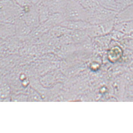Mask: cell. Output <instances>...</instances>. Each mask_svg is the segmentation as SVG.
<instances>
[{"label":"cell","mask_w":133,"mask_h":133,"mask_svg":"<svg viewBox=\"0 0 133 133\" xmlns=\"http://www.w3.org/2000/svg\"><path fill=\"white\" fill-rule=\"evenodd\" d=\"M23 14V8L14 0H1V22L14 23Z\"/></svg>","instance_id":"1"},{"label":"cell","mask_w":133,"mask_h":133,"mask_svg":"<svg viewBox=\"0 0 133 133\" xmlns=\"http://www.w3.org/2000/svg\"><path fill=\"white\" fill-rule=\"evenodd\" d=\"M67 21L83 20L88 21L89 11L84 9L78 2L68 0L65 9L63 12Z\"/></svg>","instance_id":"2"},{"label":"cell","mask_w":133,"mask_h":133,"mask_svg":"<svg viewBox=\"0 0 133 133\" xmlns=\"http://www.w3.org/2000/svg\"><path fill=\"white\" fill-rule=\"evenodd\" d=\"M88 21L92 25L100 24L115 19L118 12L109 10L99 5L94 9L89 11Z\"/></svg>","instance_id":"3"},{"label":"cell","mask_w":133,"mask_h":133,"mask_svg":"<svg viewBox=\"0 0 133 133\" xmlns=\"http://www.w3.org/2000/svg\"><path fill=\"white\" fill-rule=\"evenodd\" d=\"M21 18L29 26L34 29L41 24L37 5H32L23 8Z\"/></svg>","instance_id":"4"},{"label":"cell","mask_w":133,"mask_h":133,"mask_svg":"<svg viewBox=\"0 0 133 133\" xmlns=\"http://www.w3.org/2000/svg\"><path fill=\"white\" fill-rule=\"evenodd\" d=\"M68 0H43L42 3L47 6L51 14L63 13Z\"/></svg>","instance_id":"5"},{"label":"cell","mask_w":133,"mask_h":133,"mask_svg":"<svg viewBox=\"0 0 133 133\" xmlns=\"http://www.w3.org/2000/svg\"><path fill=\"white\" fill-rule=\"evenodd\" d=\"M15 36L18 37L23 38L29 36L32 33L34 29L29 26L21 17L16 21Z\"/></svg>","instance_id":"6"},{"label":"cell","mask_w":133,"mask_h":133,"mask_svg":"<svg viewBox=\"0 0 133 133\" xmlns=\"http://www.w3.org/2000/svg\"><path fill=\"white\" fill-rule=\"evenodd\" d=\"M89 22L86 21H67L62 23L61 26L66 27L71 31L86 30L91 25Z\"/></svg>","instance_id":"7"},{"label":"cell","mask_w":133,"mask_h":133,"mask_svg":"<svg viewBox=\"0 0 133 133\" xmlns=\"http://www.w3.org/2000/svg\"><path fill=\"white\" fill-rule=\"evenodd\" d=\"M63 13H52L51 14L48 20L43 25L48 30L51 29L55 26L60 25L66 21Z\"/></svg>","instance_id":"8"},{"label":"cell","mask_w":133,"mask_h":133,"mask_svg":"<svg viewBox=\"0 0 133 133\" xmlns=\"http://www.w3.org/2000/svg\"><path fill=\"white\" fill-rule=\"evenodd\" d=\"M15 26L14 23L1 22V38L4 39L15 36Z\"/></svg>","instance_id":"9"},{"label":"cell","mask_w":133,"mask_h":133,"mask_svg":"<svg viewBox=\"0 0 133 133\" xmlns=\"http://www.w3.org/2000/svg\"><path fill=\"white\" fill-rule=\"evenodd\" d=\"M133 21V4L118 12L115 19L116 23Z\"/></svg>","instance_id":"10"},{"label":"cell","mask_w":133,"mask_h":133,"mask_svg":"<svg viewBox=\"0 0 133 133\" xmlns=\"http://www.w3.org/2000/svg\"><path fill=\"white\" fill-rule=\"evenodd\" d=\"M114 30L119 31L125 35L133 32V21L116 23Z\"/></svg>","instance_id":"11"},{"label":"cell","mask_w":133,"mask_h":133,"mask_svg":"<svg viewBox=\"0 0 133 133\" xmlns=\"http://www.w3.org/2000/svg\"><path fill=\"white\" fill-rule=\"evenodd\" d=\"M123 54V50L121 47L119 45H115L109 50L108 57L110 61L115 62L122 58Z\"/></svg>","instance_id":"12"},{"label":"cell","mask_w":133,"mask_h":133,"mask_svg":"<svg viewBox=\"0 0 133 133\" xmlns=\"http://www.w3.org/2000/svg\"><path fill=\"white\" fill-rule=\"evenodd\" d=\"M73 42L80 44L89 38L86 30L72 31L70 34Z\"/></svg>","instance_id":"13"},{"label":"cell","mask_w":133,"mask_h":133,"mask_svg":"<svg viewBox=\"0 0 133 133\" xmlns=\"http://www.w3.org/2000/svg\"><path fill=\"white\" fill-rule=\"evenodd\" d=\"M39 12V20L41 24L46 22L48 20L51 13L47 6L45 5L42 2L37 5Z\"/></svg>","instance_id":"14"},{"label":"cell","mask_w":133,"mask_h":133,"mask_svg":"<svg viewBox=\"0 0 133 133\" xmlns=\"http://www.w3.org/2000/svg\"><path fill=\"white\" fill-rule=\"evenodd\" d=\"M72 31L66 27L58 25L55 26L50 30L51 35L54 37H60L65 34H70Z\"/></svg>","instance_id":"15"},{"label":"cell","mask_w":133,"mask_h":133,"mask_svg":"<svg viewBox=\"0 0 133 133\" xmlns=\"http://www.w3.org/2000/svg\"><path fill=\"white\" fill-rule=\"evenodd\" d=\"M100 5L109 10L118 13L117 0H99L98 1Z\"/></svg>","instance_id":"16"},{"label":"cell","mask_w":133,"mask_h":133,"mask_svg":"<svg viewBox=\"0 0 133 133\" xmlns=\"http://www.w3.org/2000/svg\"><path fill=\"white\" fill-rule=\"evenodd\" d=\"M78 3L84 9L91 11L99 5L98 0H79Z\"/></svg>","instance_id":"17"},{"label":"cell","mask_w":133,"mask_h":133,"mask_svg":"<svg viewBox=\"0 0 133 133\" xmlns=\"http://www.w3.org/2000/svg\"><path fill=\"white\" fill-rule=\"evenodd\" d=\"M119 12L133 4V0H117Z\"/></svg>","instance_id":"18"},{"label":"cell","mask_w":133,"mask_h":133,"mask_svg":"<svg viewBox=\"0 0 133 133\" xmlns=\"http://www.w3.org/2000/svg\"><path fill=\"white\" fill-rule=\"evenodd\" d=\"M112 40L115 41H121L124 38L126 35L121 32L113 30L110 34Z\"/></svg>","instance_id":"19"},{"label":"cell","mask_w":133,"mask_h":133,"mask_svg":"<svg viewBox=\"0 0 133 133\" xmlns=\"http://www.w3.org/2000/svg\"><path fill=\"white\" fill-rule=\"evenodd\" d=\"M17 4L21 7L24 8L26 6L32 5L31 0H14Z\"/></svg>","instance_id":"20"},{"label":"cell","mask_w":133,"mask_h":133,"mask_svg":"<svg viewBox=\"0 0 133 133\" xmlns=\"http://www.w3.org/2000/svg\"><path fill=\"white\" fill-rule=\"evenodd\" d=\"M121 42H123L129 50L133 51V39H124Z\"/></svg>","instance_id":"21"},{"label":"cell","mask_w":133,"mask_h":133,"mask_svg":"<svg viewBox=\"0 0 133 133\" xmlns=\"http://www.w3.org/2000/svg\"><path fill=\"white\" fill-rule=\"evenodd\" d=\"M43 0H31L32 4L33 5H37L42 2Z\"/></svg>","instance_id":"22"},{"label":"cell","mask_w":133,"mask_h":133,"mask_svg":"<svg viewBox=\"0 0 133 133\" xmlns=\"http://www.w3.org/2000/svg\"><path fill=\"white\" fill-rule=\"evenodd\" d=\"M124 39H133V32L128 35H126Z\"/></svg>","instance_id":"23"},{"label":"cell","mask_w":133,"mask_h":133,"mask_svg":"<svg viewBox=\"0 0 133 133\" xmlns=\"http://www.w3.org/2000/svg\"><path fill=\"white\" fill-rule=\"evenodd\" d=\"M72 1H74L78 2L79 0H72Z\"/></svg>","instance_id":"24"},{"label":"cell","mask_w":133,"mask_h":133,"mask_svg":"<svg viewBox=\"0 0 133 133\" xmlns=\"http://www.w3.org/2000/svg\"><path fill=\"white\" fill-rule=\"evenodd\" d=\"M98 1H99V0H98Z\"/></svg>","instance_id":"25"}]
</instances>
